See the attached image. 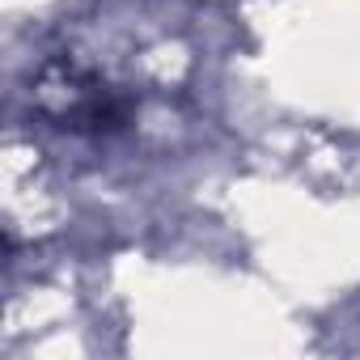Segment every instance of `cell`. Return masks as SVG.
<instances>
[{
	"instance_id": "obj_1",
	"label": "cell",
	"mask_w": 360,
	"mask_h": 360,
	"mask_svg": "<svg viewBox=\"0 0 360 360\" xmlns=\"http://www.w3.org/2000/svg\"><path fill=\"white\" fill-rule=\"evenodd\" d=\"M39 106L60 119V127L72 131H119L131 115V102L110 89L106 81H98L94 72L77 68V64H47L39 77Z\"/></svg>"
}]
</instances>
